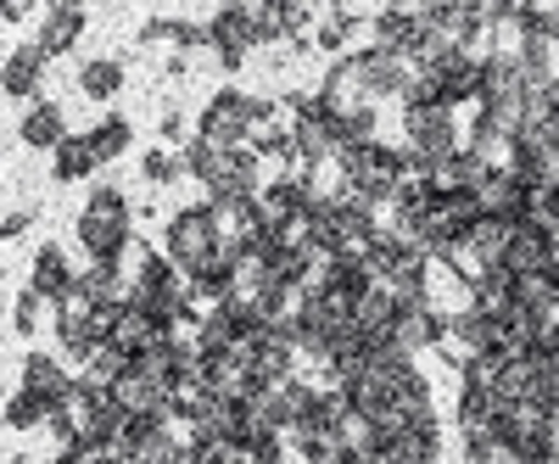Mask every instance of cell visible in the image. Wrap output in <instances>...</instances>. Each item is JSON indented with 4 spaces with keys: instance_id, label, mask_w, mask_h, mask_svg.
I'll list each match as a JSON object with an SVG mask.
<instances>
[{
    "instance_id": "cell-1",
    "label": "cell",
    "mask_w": 559,
    "mask_h": 464,
    "mask_svg": "<svg viewBox=\"0 0 559 464\" xmlns=\"http://www.w3.org/2000/svg\"><path fill=\"white\" fill-rule=\"evenodd\" d=\"M134 207H129V197L118 191L112 179H96L90 185V197H84V213H79V224H73V236H79V252H84V263H129V252H134Z\"/></svg>"
},
{
    "instance_id": "cell-2",
    "label": "cell",
    "mask_w": 559,
    "mask_h": 464,
    "mask_svg": "<svg viewBox=\"0 0 559 464\" xmlns=\"http://www.w3.org/2000/svg\"><path fill=\"white\" fill-rule=\"evenodd\" d=\"M403 157L414 174H437L464 146V118L453 107H403Z\"/></svg>"
},
{
    "instance_id": "cell-3",
    "label": "cell",
    "mask_w": 559,
    "mask_h": 464,
    "mask_svg": "<svg viewBox=\"0 0 559 464\" xmlns=\"http://www.w3.org/2000/svg\"><path fill=\"white\" fill-rule=\"evenodd\" d=\"M163 252L185 269V281H191V274H197L202 263H213V258L224 252V229H218L213 202L174 207V213H168V224H163Z\"/></svg>"
},
{
    "instance_id": "cell-4",
    "label": "cell",
    "mask_w": 559,
    "mask_h": 464,
    "mask_svg": "<svg viewBox=\"0 0 559 464\" xmlns=\"http://www.w3.org/2000/svg\"><path fill=\"white\" fill-rule=\"evenodd\" d=\"M207 45H213V62L224 73H241L247 57L258 51V7H247V0H224L218 12H207Z\"/></svg>"
},
{
    "instance_id": "cell-5",
    "label": "cell",
    "mask_w": 559,
    "mask_h": 464,
    "mask_svg": "<svg viewBox=\"0 0 559 464\" xmlns=\"http://www.w3.org/2000/svg\"><path fill=\"white\" fill-rule=\"evenodd\" d=\"M559 263V241L548 224H515V236L503 247V274H515V281H532V274H548Z\"/></svg>"
},
{
    "instance_id": "cell-6",
    "label": "cell",
    "mask_w": 559,
    "mask_h": 464,
    "mask_svg": "<svg viewBox=\"0 0 559 464\" xmlns=\"http://www.w3.org/2000/svg\"><path fill=\"white\" fill-rule=\"evenodd\" d=\"M28 292H39L51 308H62L73 292H79V269L68 258L62 241H39L34 247V263H28Z\"/></svg>"
},
{
    "instance_id": "cell-7",
    "label": "cell",
    "mask_w": 559,
    "mask_h": 464,
    "mask_svg": "<svg viewBox=\"0 0 559 464\" xmlns=\"http://www.w3.org/2000/svg\"><path fill=\"white\" fill-rule=\"evenodd\" d=\"M45 68H51V57L39 51V39L12 45V51H7V68H0V90H7V102L34 107L39 90H45Z\"/></svg>"
},
{
    "instance_id": "cell-8",
    "label": "cell",
    "mask_w": 559,
    "mask_h": 464,
    "mask_svg": "<svg viewBox=\"0 0 559 464\" xmlns=\"http://www.w3.org/2000/svg\"><path fill=\"white\" fill-rule=\"evenodd\" d=\"M358 73H364V90H369V102H403L408 96V84H414V68L392 51H376V45H358Z\"/></svg>"
},
{
    "instance_id": "cell-9",
    "label": "cell",
    "mask_w": 559,
    "mask_h": 464,
    "mask_svg": "<svg viewBox=\"0 0 559 464\" xmlns=\"http://www.w3.org/2000/svg\"><path fill=\"white\" fill-rule=\"evenodd\" d=\"M84 28H90V12L79 7V0H57V7H45V17H39V51L45 57H68L73 45L84 39Z\"/></svg>"
},
{
    "instance_id": "cell-10",
    "label": "cell",
    "mask_w": 559,
    "mask_h": 464,
    "mask_svg": "<svg viewBox=\"0 0 559 464\" xmlns=\"http://www.w3.org/2000/svg\"><path fill=\"white\" fill-rule=\"evenodd\" d=\"M68 112H62V102H51V96H39L34 107H23V118H17V141L28 146V152H57L62 141H68Z\"/></svg>"
},
{
    "instance_id": "cell-11",
    "label": "cell",
    "mask_w": 559,
    "mask_h": 464,
    "mask_svg": "<svg viewBox=\"0 0 559 464\" xmlns=\"http://www.w3.org/2000/svg\"><path fill=\"white\" fill-rule=\"evenodd\" d=\"M73 381H79V369H73L68 358L45 353V347L23 353V386H28V392L51 397V403H68V397H73Z\"/></svg>"
},
{
    "instance_id": "cell-12",
    "label": "cell",
    "mask_w": 559,
    "mask_h": 464,
    "mask_svg": "<svg viewBox=\"0 0 559 464\" xmlns=\"http://www.w3.org/2000/svg\"><path fill=\"white\" fill-rule=\"evenodd\" d=\"M123 79H129V62L123 57H84L79 62V96L84 102H118L123 96Z\"/></svg>"
},
{
    "instance_id": "cell-13",
    "label": "cell",
    "mask_w": 559,
    "mask_h": 464,
    "mask_svg": "<svg viewBox=\"0 0 559 464\" xmlns=\"http://www.w3.org/2000/svg\"><path fill=\"white\" fill-rule=\"evenodd\" d=\"M96 152H90V134H68V141L51 152V179L57 185H84V179H96Z\"/></svg>"
},
{
    "instance_id": "cell-14",
    "label": "cell",
    "mask_w": 559,
    "mask_h": 464,
    "mask_svg": "<svg viewBox=\"0 0 559 464\" xmlns=\"http://www.w3.org/2000/svg\"><path fill=\"white\" fill-rule=\"evenodd\" d=\"M84 134H90V152H96V163H102V168H107V163H118V157L134 146V123H129L123 112H102Z\"/></svg>"
},
{
    "instance_id": "cell-15",
    "label": "cell",
    "mask_w": 559,
    "mask_h": 464,
    "mask_svg": "<svg viewBox=\"0 0 559 464\" xmlns=\"http://www.w3.org/2000/svg\"><path fill=\"white\" fill-rule=\"evenodd\" d=\"M179 163H185V179H197L202 191H207V185L229 168V152H218L213 141H202V134H191V141L179 146Z\"/></svg>"
},
{
    "instance_id": "cell-16",
    "label": "cell",
    "mask_w": 559,
    "mask_h": 464,
    "mask_svg": "<svg viewBox=\"0 0 559 464\" xmlns=\"http://www.w3.org/2000/svg\"><path fill=\"white\" fill-rule=\"evenodd\" d=\"M51 397H39V392H28V386H17L12 397H7V431H34V426H51Z\"/></svg>"
},
{
    "instance_id": "cell-17",
    "label": "cell",
    "mask_w": 559,
    "mask_h": 464,
    "mask_svg": "<svg viewBox=\"0 0 559 464\" xmlns=\"http://www.w3.org/2000/svg\"><path fill=\"white\" fill-rule=\"evenodd\" d=\"M140 179L152 185V191H168V185L185 179V163L174 146H146V157H140Z\"/></svg>"
},
{
    "instance_id": "cell-18",
    "label": "cell",
    "mask_w": 559,
    "mask_h": 464,
    "mask_svg": "<svg viewBox=\"0 0 559 464\" xmlns=\"http://www.w3.org/2000/svg\"><path fill=\"white\" fill-rule=\"evenodd\" d=\"M185 23H191V17H146V23L134 28V39H140V45H174V51H179Z\"/></svg>"
},
{
    "instance_id": "cell-19",
    "label": "cell",
    "mask_w": 559,
    "mask_h": 464,
    "mask_svg": "<svg viewBox=\"0 0 559 464\" xmlns=\"http://www.w3.org/2000/svg\"><path fill=\"white\" fill-rule=\"evenodd\" d=\"M45 308H51V302H45L39 292H28V286H23V292H17V302H12V331H17V336H34Z\"/></svg>"
},
{
    "instance_id": "cell-20",
    "label": "cell",
    "mask_w": 559,
    "mask_h": 464,
    "mask_svg": "<svg viewBox=\"0 0 559 464\" xmlns=\"http://www.w3.org/2000/svg\"><path fill=\"white\" fill-rule=\"evenodd\" d=\"M185 129H191V118H185V107H179V102H168V107H163V118H157V134H163V146H174V152H179L185 141H191V134H185Z\"/></svg>"
},
{
    "instance_id": "cell-21",
    "label": "cell",
    "mask_w": 559,
    "mask_h": 464,
    "mask_svg": "<svg viewBox=\"0 0 559 464\" xmlns=\"http://www.w3.org/2000/svg\"><path fill=\"white\" fill-rule=\"evenodd\" d=\"M28 224H34V207H7V218H0V236L17 241V236H28Z\"/></svg>"
},
{
    "instance_id": "cell-22",
    "label": "cell",
    "mask_w": 559,
    "mask_h": 464,
    "mask_svg": "<svg viewBox=\"0 0 559 464\" xmlns=\"http://www.w3.org/2000/svg\"><path fill=\"white\" fill-rule=\"evenodd\" d=\"M191 68H197V57L168 51V62H163V79H168V84H179V79H191Z\"/></svg>"
},
{
    "instance_id": "cell-23",
    "label": "cell",
    "mask_w": 559,
    "mask_h": 464,
    "mask_svg": "<svg viewBox=\"0 0 559 464\" xmlns=\"http://www.w3.org/2000/svg\"><path fill=\"white\" fill-rule=\"evenodd\" d=\"M0 17H7V28L23 23V17H28V0H7V7H0Z\"/></svg>"
}]
</instances>
